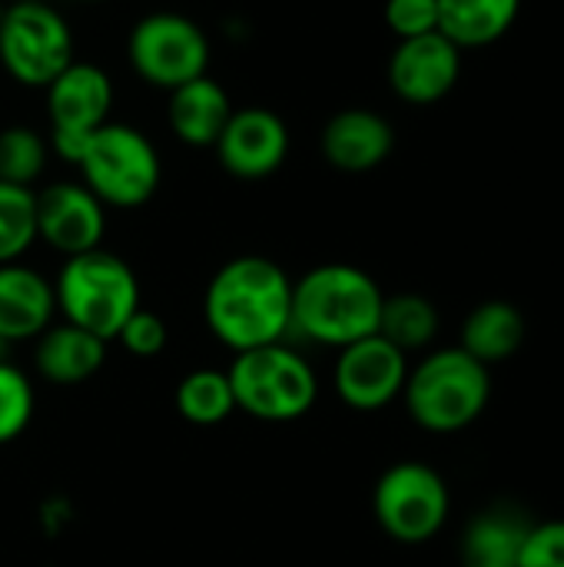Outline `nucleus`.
<instances>
[{
	"label": "nucleus",
	"instance_id": "obj_1",
	"mask_svg": "<svg viewBox=\"0 0 564 567\" xmlns=\"http://www.w3.org/2000/svg\"><path fill=\"white\" fill-rule=\"evenodd\" d=\"M203 319L236 355L276 346L293 332V279L266 256H236L209 279Z\"/></svg>",
	"mask_w": 564,
	"mask_h": 567
},
{
	"label": "nucleus",
	"instance_id": "obj_2",
	"mask_svg": "<svg viewBox=\"0 0 564 567\" xmlns=\"http://www.w3.org/2000/svg\"><path fill=\"white\" fill-rule=\"evenodd\" d=\"M382 299L386 292L366 269L349 262L316 266L293 282V332L329 349H346L379 332Z\"/></svg>",
	"mask_w": 564,
	"mask_h": 567
},
{
	"label": "nucleus",
	"instance_id": "obj_3",
	"mask_svg": "<svg viewBox=\"0 0 564 567\" xmlns=\"http://www.w3.org/2000/svg\"><path fill=\"white\" fill-rule=\"evenodd\" d=\"M492 399V372L465 349H435L409 369L402 402L412 422L435 435H452L479 422Z\"/></svg>",
	"mask_w": 564,
	"mask_h": 567
},
{
	"label": "nucleus",
	"instance_id": "obj_4",
	"mask_svg": "<svg viewBox=\"0 0 564 567\" xmlns=\"http://www.w3.org/2000/svg\"><path fill=\"white\" fill-rule=\"evenodd\" d=\"M53 296L63 322L113 342L123 322L140 309V279L126 259L100 246L63 259Z\"/></svg>",
	"mask_w": 564,
	"mask_h": 567
},
{
	"label": "nucleus",
	"instance_id": "obj_5",
	"mask_svg": "<svg viewBox=\"0 0 564 567\" xmlns=\"http://www.w3.org/2000/svg\"><path fill=\"white\" fill-rule=\"evenodd\" d=\"M80 183L113 209H136L150 203L163 179V163L153 140L130 123H103L83 156H80Z\"/></svg>",
	"mask_w": 564,
	"mask_h": 567
},
{
	"label": "nucleus",
	"instance_id": "obj_6",
	"mask_svg": "<svg viewBox=\"0 0 564 567\" xmlns=\"http://www.w3.org/2000/svg\"><path fill=\"white\" fill-rule=\"evenodd\" d=\"M226 372L236 409L259 422H296L319 399L316 369L283 342L239 352Z\"/></svg>",
	"mask_w": 564,
	"mask_h": 567
},
{
	"label": "nucleus",
	"instance_id": "obj_7",
	"mask_svg": "<svg viewBox=\"0 0 564 567\" xmlns=\"http://www.w3.org/2000/svg\"><path fill=\"white\" fill-rule=\"evenodd\" d=\"M0 63L20 86L47 90L73 63V30L47 3H7L0 17Z\"/></svg>",
	"mask_w": 564,
	"mask_h": 567
},
{
	"label": "nucleus",
	"instance_id": "obj_8",
	"mask_svg": "<svg viewBox=\"0 0 564 567\" xmlns=\"http://www.w3.org/2000/svg\"><path fill=\"white\" fill-rule=\"evenodd\" d=\"M126 56L136 76L156 90H176L209 70V37L176 10H156L133 23Z\"/></svg>",
	"mask_w": 564,
	"mask_h": 567
},
{
	"label": "nucleus",
	"instance_id": "obj_9",
	"mask_svg": "<svg viewBox=\"0 0 564 567\" xmlns=\"http://www.w3.org/2000/svg\"><path fill=\"white\" fill-rule=\"evenodd\" d=\"M449 485L425 462H399L386 468L372 492L379 528L402 545H422L435 538L449 522Z\"/></svg>",
	"mask_w": 564,
	"mask_h": 567
},
{
	"label": "nucleus",
	"instance_id": "obj_10",
	"mask_svg": "<svg viewBox=\"0 0 564 567\" xmlns=\"http://www.w3.org/2000/svg\"><path fill=\"white\" fill-rule=\"evenodd\" d=\"M409 379V355L386 342L379 332L339 349L332 365V385L342 405L356 412H379L402 399Z\"/></svg>",
	"mask_w": 564,
	"mask_h": 567
},
{
	"label": "nucleus",
	"instance_id": "obj_11",
	"mask_svg": "<svg viewBox=\"0 0 564 567\" xmlns=\"http://www.w3.org/2000/svg\"><path fill=\"white\" fill-rule=\"evenodd\" d=\"M462 76V50L445 33H422L399 40L389 56V86L412 106L445 100Z\"/></svg>",
	"mask_w": 564,
	"mask_h": 567
},
{
	"label": "nucleus",
	"instance_id": "obj_12",
	"mask_svg": "<svg viewBox=\"0 0 564 567\" xmlns=\"http://www.w3.org/2000/svg\"><path fill=\"white\" fill-rule=\"evenodd\" d=\"M213 150L229 176L266 179L289 156V126L279 113L266 106H243L233 110Z\"/></svg>",
	"mask_w": 564,
	"mask_h": 567
},
{
	"label": "nucleus",
	"instance_id": "obj_13",
	"mask_svg": "<svg viewBox=\"0 0 564 567\" xmlns=\"http://www.w3.org/2000/svg\"><path fill=\"white\" fill-rule=\"evenodd\" d=\"M106 206L83 183H50L37 193V239L63 259L100 249Z\"/></svg>",
	"mask_w": 564,
	"mask_h": 567
},
{
	"label": "nucleus",
	"instance_id": "obj_14",
	"mask_svg": "<svg viewBox=\"0 0 564 567\" xmlns=\"http://www.w3.org/2000/svg\"><path fill=\"white\" fill-rule=\"evenodd\" d=\"M43 93H47V116L53 133L93 136L103 123H110L113 80L96 63L73 60L57 80H50Z\"/></svg>",
	"mask_w": 564,
	"mask_h": 567
},
{
	"label": "nucleus",
	"instance_id": "obj_15",
	"mask_svg": "<svg viewBox=\"0 0 564 567\" xmlns=\"http://www.w3.org/2000/svg\"><path fill=\"white\" fill-rule=\"evenodd\" d=\"M319 150L322 159L339 173H369L392 156L396 130L382 113L366 106H349L326 120Z\"/></svg>",
	"mask_w": 564,
	"mask_h": 567
},
{
	"label": "nucleus",
	"instance_id": "obj_16",
	"mask_svg": "<svg viewBox=\"0 0 564 567\" xmlns=\"http://www.w3.org/2000/svg\"><path fill=\"white\" fill-rule=\"evenodd\" d=\"M57 316V296L53 282L23 266L7 262L0 266V339L7 342H27L37 339L43 329L53 326Z\"/></svg>",
	"mask_w": 564,
	"mask_h": 567
},
{
	"label": "nucleus",
	"instance_id": "obj_17",
	"mask_svg": "<svg viewBox=\"0 0 564 567\" xmlns=\"http://www.w3.org/2000/svg\"><path fill=\"white\" fill-rule=\"evenodd\" d=\"M229 116H233L229 93L209 73L170 90L166 120H170L173 136L186 146H196V150L216 146Z\"/></svg>",
	"mask_w": 564,
	"mask_h": 567
},
{
	"label": "nucleus",
	"instance_id": "obj_18",
	"mask_svg": "<svg viewBox=\"0 0 564 567\" xmlns=\"http://www.w3.org/2000/svg\"><path fill=\"white\" fill-rule=\"evenodd\" d=\"M106 359V342L73 322H53L37 336L33 365L37 375L53 385H80L100 372Z\"/></svg>",
	"mask_w": 564,
	"mask_h": 567
},
{
	"label": "nucleus",
	"instance_id": "obj_19",
	"mask_svg": "<svg viewBox=\"0 0 564 567\" xmlns=\"http://www.w3.org/2000/svg\"><path fill=\"white\" fill-rule=\"evenodd\" d=\"M532 522L515 505H492L479 512L459 548V567H519V551Z\"/></svg>",
	"mask_w": 564,
	"mask_h": 567
},
{
	"label": "nucleus",
	"instance_id": "obj_20",
	"mask_svg": "<svg viewBox=\"0 0 564 567\" xmlns=\"http://www.w3.org/2000/svg\"><path fill=\"white\" fill-rule=\"evenodd\" d=\"M525 336H529V322L522 309L505 299H489L465 316L459 349H465L472 359L492 369L509 362L525 346Z\"/></svg>",
	"mask_w": 564,
	"mask_h": 567
},
{
	"label": "nucleus",
	"instance_id": "obj_21",
	"mask_svg": "<svg viewBox=\"0 0 564 567\" xmlns=\"http://www.w3.org/2000/svg\"><path fill=\"white\" fill-rule=\"evenodd\" d=\"M522 0H439V33L462 53L499 43L519 20Z\"/></svg>",
	"mask_w": 564,
	"mask_h": 567
},
{
	"label": "nucleus",
	"instance_id": "obj_22",
	"mask_svg": "<svg viewBox=\"0 0 564 567\" xmlns=\"http://www.w3.org/2000/svg\"><path fill=\"white\" fill-rule=\"evenodd\" d=\"M379 336L392 342L399 352H419L432 346L439 336V309L432 299L419 292H399L382 299V316H379Z\"/></svg>",
	"mask_w": 564,
	"mask_h": 567
},
{
	"label": "nucleus",
	"instance_id": "obj_23",
	"mask_svg": "<svg viewBox=\"0 0 564 567\" xmlns=\"http://www.w3.org/2000/svg\"><path fill=\"white\" fill-rule=\"evenodd\" d=\"M173 402H176L180 419L189 425H199V429L219 425L236 412L229 372H219V369H196V372L183 375Z\"/></svg>",
	"mask_w": 564,
	"mask_h": 567
},
{
	"label": "nucleus",
	"instance_id": "obj_24",
	"mask_svg": "<svg viewBox=\"0 0 564 567\" xmlns=\"http://www.w3.org/2000/svg\"><path fill=\"white\" fill-rule=\"evenodd\" d=\"M47 159L50 146L33 126L13 123L0 130V183L33 189V183L47 169Z\"/></svg>",
	"mask_w": 564,
	"mask_h": 567
},
{
	"label": "nucleus",
	"instance_id": "obj_25",
	"mask_svg": "<svg viewBox=\"0 0 564 567\" xmlns=\"http://www.w3.org/2000/svg\"><path fill=\"white\" fill-rule=\"evenodd\" d=\"M37 243V193L0 183V266L20 262Z\"/></svg>",
	"mask_w": 564,
	"mask_h": 567
},
{
	"label": "nucleus",
	"instance_id": "obj_26",
	"mask_svg": "<svg viewBox=\"0 0 564 567\" xmlns=\"http://www.w3.org/2000/svg\"><path fill=\"white\" fill-rule=\"evenodd\" d=\"M33 419V385L30 379L0 359V445L20 439Z\"/></svg>",
	"mask_w": 564,
	"mask_h": 567
},
{
	"label": "nucleus",
	"instance_id": "obj_27",
	"mask_svg": "<svg viewBox=\"0 0 564 567\" xmlns=\"http://www.w3.org/2000/svg\"><path fill=\"white\" fill-rule=\"evenodd\" d=\"M166 339H170V332H166V322L156 316V312H150V309H136L126 322H123V329L116 332V339L113 342H120L130 355H136V359H153V355H160L163 349H166Z\"/></svg>",
	"mask_w": 564,
	"mask_h": 567
},
{
	"label": "nucleus",
	"instance_id": "obj_28",
	"mask_svg": "<svg viewBox=\"0 0 564 567\" xmlns=\"http://www.w3.org/2000/svg\"><path fill=\"white\" fill-rule=\"evenodd\" d=\"M386 23L399 40L439 30V0H386Z\"/></svg>",
	"mask_w": 564,
	"mask_h": 567
},
{
	"label": "nucleus",
	"instance_id": "obj_29",
	"mask_svg": "<svg viewBox=\"0 0 564 567\" xmlns=\"http://www.w3.org/2000/svg\"><path fill=\"white\" fill-rule=\"evenodd\" d=\"M519 567H564V518L529 528L519 551Z\"/></svg>",
	"mask_w": 564,
	"mask_h": 567
},
{
	"label": "nucleus",
	"instance_id": "obj_30",
	"mask_svg": "<svg viewBox=\"0 0 564 567\" xmlns=\"http://www.w3.org/2000/svg\"><path fill=\"white\" fill-rule=\"evenodd\" d=\"M7 3H47V0H7Z\"/></svg>",
	"mask_w": 564,
	"mask_h": 567
},
{
	"label": "nucleus",
	"instance_id": "obj_31",
	"mask_svg": "<svg viewBox=\"0 0 564 567\" xmlns=\"http://www.w3.org/2000/svg\"><path fill=\"white\" fill-rule=\"evenodd\" d=\"M83 3H103V0H83Z\"/></svg>",
	"mask_w": 564,
	"mask_h": 567
},
{
	"label": "nucleus",
	"instance_id": "obj_32",
	"mask_svg": "<svg viewBox=\"0 0 564 567\" xmlns=\"http://www.w3.org/2000/svg\"><path fill=\"white\" fill-rule=\"evenodd\" d=\"M0 359H3V339H0Z\"/></svg>",
	"mask_w": 564,
	"mask_h": 567
}]
</instances>
